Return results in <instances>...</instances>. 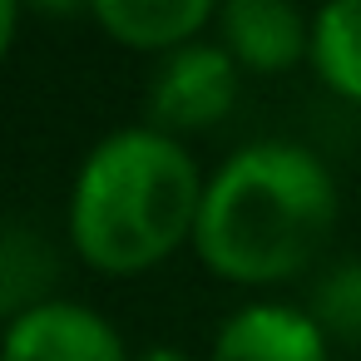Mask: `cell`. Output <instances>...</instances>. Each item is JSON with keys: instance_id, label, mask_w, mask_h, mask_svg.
Returning <instances> with one entry per match:
<instances>
[{"instance_id": "cell-1", "label": "cell", "mask_w": 361, "mask_h": 361, "mask_svg": "<svg viewBox=\"0 0 361 361\" xmlns=\"http://www.w3.org/2000/svg\"><path fill=\"white\" fill-rule=\"evenodd\" d=\"M336 213V178L307 144L257 139L228 154L203 183L193 252L233 287H277L322 257Z\"/></svg>"}, {"instance_id": "cell-2", "label": "cell", "mask_w": 361, "mask_h": 361, "mask_svg": "<svg viewBox=\"0 0 361 361\" xmlns=\"http://www.w3.org/2000/svg\"><path fill=\"white\" fill-rule=\"evenodd\" d=\"M198 159L149 124L104 134L70 188V243L99 277H139L193 243L203 208Z\"/></svg>"}, {"instance_id": "cell-3", "label": "cell", "mask_w": 361, "mask_h": 361, "mask_svg": "<svg viewBox=\"0 0 361 361\" xmlns=\"http://www.w3.org/2000/svg\"><path fill=\"white\" fill-rule=\"evenodd\" d=\"M238 65L223 45L193 40L183 50L159 55V70L149 80V129L159 134H203L213 124L228 119V109L238 104Z\"/></svg>"}, {"instance_id": "cell-4", "label": "cell", "mask_w": 361, "mask_h": 361, "mask_svg": "<svg viewBox=\"0 0 361 361\" xmlns=\"http://www.w3.org/2000/svg\"><path fill=\"white\" fill-rule=\"evenodd\" d=\"M0 361H134L119 326L90 302L50 297L0 331Z\"/></svg>"}, {"instance_id": "cell-5", "label": "cell", "mask_w": 361, "mask_h": 361, "mask_svg": "<svg viewBox=\"0 0 361 361\" xmlns=\"http://www.w3.org/2000/svg\"><path fill=\"white\" fill-rule=\"evenodd\" d=\"M218 35L243 75H287L312 60V20L297 0H223Z\"/></svg>"}, {"instance_id": "cell-6", "label": "cell", "mask_w": 361, "mask_h": 361, "mask_svg": "<svg viewBox=\"0 0 361 361\" xmlns=\"http://www.w3.org/2000/svg\"><path fill=\"white\" fill-rule=\"evenodd\" d=\"M208 361H331V336L307 307L247 302L218 322Z\"/></svg>"}, {"instance_id": "cell-7", "label": "cell", "mask_w": 361, "mask_h": 361, "mask_svg": "<svg viewBox=\"0 0 361 361\" xmlns=\"http://www.w3.org/2000/svg\"><path fill=\"white\" fill-rule=\"evenodd\" d=\"M223 0H94V20L104 35L139 55H169L198 40L208 20H218Z\"/></svg>"}, {"instance_id": "cell-8", "label": "cell", "mask_w": 361, "mask_h": 361, "mask_svg": "<svg viewBox=\"0 0 361 361\" xmlns=\"http://www.w3.org/2000/svg\"><path fill=\"white\" fill-rule=\"evenodd\" d=\"M55 282H60V257L35 228L20 223L0 228V317L16 322L20 312L50 302Z\"/></svg>"}, {"instance_id": "cell-9", "label": "cell", "mask_w": 361, "mask_h": 361, "mask_svg": "<svg viewBox=\"0 0 361 361\" xmlns=\"http://www.w3.org/2000/svg\"><path fill=\"white\" fill-rule=\"evenodd\" d=\"M312 70L336 99L361 109V0H326L312 16Z\"/></svg>"}, {"instance_id": "cell-10", "label": "cell", "mask_w": 361, "mask_h": 361, "mask_svg": "<svg viewBox=\"0 0 361 361\" xmlns=\"http://www.w3.org/2000/svg\"><path fill=\"white\" fill-rule=\"evenodd\" d=\"M307 312L322 322V331H326V336L361 346V257L336 262V267L317 282V292H312V307H307Z\"/></svg>"}, {"instance_id": "cell-11", "label": "cell", "mask_w": 361, "mask_h": 361, "mask_svg": "<svg viewBox=\"0 0 361 361\" xmlns=\"http://www.w3.org/2000/svg\"><path fill=\"white\" fill-rule=\"evenodd\" d=\"M20 0H0V65L11 60V50H16V30H20Z\"/></svg>"}, {"instance_id": "cell-12", "label": "cell", "mask_w": 361, "mask_h": 361, "mask_svg": "<svg viewBox=\"0 0 361 361\" xmlns=\"http://www.w3.org/2000/svg\"><path fill=\"white\" fill-rule=\"evenodd\" d=\"M25 11H35V16H55V20H65V16H80V11H94V0H20Z\"/></svg>"}, {"instance_id": "cell-13", "label": "cell", "mask_w": 361, "mask_h": 361, "mask_svg": "<svg viewBox=\"0 0 361 361\" xmlns=\"http://www.w3.org/2000/svg\"><path fill=\"white\" fill-rule=\"evenodd\" d=\"M134 361H193V356L178 351V346H149V351H139Z\"/></svg>"}]
</instances>
